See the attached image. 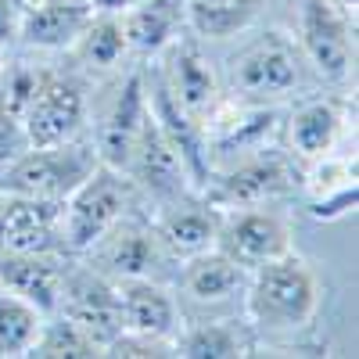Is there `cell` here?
I'll use <instances>...</instances> for the list:
<instances>
[{"instance_id": "obj_15", "label": "cell", "mask_w": 359, "mask_h": 359, "mask_svg": "<svg viewBox=\"0 0 359 359\" xmlns=\"http://www.w3.org/2000/svg\"><path fill=\"white\" fill-rule=\"evenodd\" d=\"M130 184H137L147 198H155L158 205H172L180 198H191L198 194L191 187V180H187V169L184 162L176 158V151L169 147V140L162 137L158 123H155V115L147 118V126L133 147V158L123 172Z\"/></svg>"}, {"instance_id": "obj_30", "label": "cell", "mask_w": 359, "mask_h": 359, "mask_svg": "<svg viewBox=\"0 0 359 359\" xmlns=\"http://www.w3.org/2000/svg\"><path fill=\"white\" fill-rule=\"evenodd\" d=\"M25 147H29V140H25V130H22V118L0 104V165L18 158Z\"/></svg>"}, {"instance_id": "obj_8", "label": "cell", "mask_w": 359, "mask_h": 359, "mask_svg": "<svg viewBox=\"0 0 359 359\" xmlns=\"http://www.w3.org/2000/svg\"><path fill=\"white\" fill-rule=\"evenodd\" d=\"M216 248L241 269H252L291 252V223L266 205H245L219 212Z\"/></svg>"}, {"instance_id": "obj_5", "label": "cell", "mask_w": 359, "mask_h": 359, "mask_svg": "<svg viewBox=\"0 0 359 359\" xmlns=\"http://www.w3.org/2000/svg\"><path fill=\"white\" fill-rule=\"evenodd\" d=\"M86 126V90L72 72L40 69L36 90L22 111V130L29 147H50L76 140Z\"/></svg>"}, {"instance_id": "obj_6", "label": "cell", "mask_w": 359, "mask_h": 359, "mask_svg": "<svg viewBox=\"0 0 359 359\" xmlns=\"http://www.w3.org/2000/svg\"><path fill=\"white\" fill-rule=\"evenodd\" d=\"M294 165H291V155H280V151H252L245 155L237 165H230L226 172H216L212 184L201 191V198L226 212V208H245V205H266L280 194H287L294 187Z\"/></svg>"}, {"instance_id": "obj_13", "label": "cell", "mask_w": 359, "mask_h": 359, "mask_svg": "<svg viewBox=\"0 0 359 359\" xmlns=\"http://www.w3.org/2000/svg\"><path fill=\"white\" fill-rule=\"evenodd\" d=\"M94 259L97 273H104L108 280H130V277H151L155 269L165 262V252L155 237V226L144 219H115L97 245L86 252Z\"/></svg>"}, {"instance_id": "obj_9", "label": "cell", "mask_w": 359, "mask_h": 359, "mask_svg": "<svg viewBox=\"0 0 359 359\" xmlns=\"http://www.w3.org/2000/svg\"><path fill=\"white\" fill-rule=\"evenodd\" d=\"M57 316L79 323L104 352L118 334H123V313H118L115 280L97 273L94 266H65Z\"/></svg>"}, {"instance_id": "obj_26", "label": "cell", "mask_w": 359, "mask_h": 359, "mask_svg": "<svg viewBox=\"0 0 359 359\" xmlns=\"http://www.w3.org/2000/svg\"><path fill=\"white\" fill-rule=\"evenodd\" d=\"M262 15V0H184V22L198 40H233Z\"/></svg>"}, {"instance_id": "obj_21", "label": "cell", "mask_w": 359, "mask_h": 359, "mask_svg": "<svg viewBox=\"0 0 359 359\" xmlns=\"http://www.w3.org/2000/svg\"><path fill=\"white\" fill-rule=\"evenodd\" d=\"M284 126V137H287V147L294 158H323L334 151V144L345 130V104L341 101H331V97H316V101H302Z\"/></svg>"}, {"instance_id": "obj_32", "label": "cell", "mask_w": 359, "mask_h": 359, "mask_svg": "<svg viewBox=\"0 0 359 359\" xmlns=\"http://www.w3.org/2000/svg\"><path fill=\"white\" fill-rule=\"evenodd\" d=\"M334 4H341L348 15H355V8H359V0H334Z\"/></svg>"}, {"instance_id": "obj_14", "label": "cell", "mask_w": 359, "mask_h": 359, "mask_svg": "<svg viewBox=\"0 0 359 359\" xmlns=\"http://www.w3.org/2000/svg\"><path fill=\"white\" fill-rule=\"evenodd\" d=\"M280 133V111L266 101H219V108L208 115L205 123V140H208V155H212V165L219 155H252L269 147Z\"/></svg>"}, {"instance_id": "obj_22", "label": "cell", "mask_w": 359, "mask_h": 359, "mask_svg": "<svg viewBox=\"0 0 359 359\" xmlns=\"http://www.w3.org/2000/svg\"><path fill=\"white\" fill-rule=\"evenodd\" d=\"M126 47L140 57H158L180 33H184V0H137L118 11Z\"/></svg>"}, {"instance_id": "obj_20", "label": "cell", "mask_w": 359, "mask_h": 359, "mask_svg": "<svg viewBox=\"0 0 359 359\" xmlns=\"http://www.w3.org/2000/svg\"><path fill=\"white\" fill-rule=\"evenodd\" d=\"M94 15L97 8L90 0H43V4H29L22 8V18H18V36L25 47L72 50Z\"/></svg>"}, {"instance_id": "obj_2", "label": "cell", "mask_w": 359, "mask_h": 359, "mask_svg": "<svg viewBox=\"0 0 359 359\" xmlns=\"http://www.w3.org/2000/svg\"><path fill=\"white\" fill-rule=\"evenodd\" d=\"M97 165L101 162L94 151V140L83 137L50 147H25L18 158L0 165V191L18 198L65 201Z\"/></svg>"}, {"instance_id": "obj_3", "label": "cell", "mask_w": 359, "mask_h": 359, "mask_svg": "<svg viewBox=\"0 0 359 359\" xmlns=\"http://www.w3.org/2000/svg\"><path fill=\"white\" fill-rule=\"evenodd\" d=\"M302 83V50L284 29H266L230 57V86L241 101H273Z\"/></svg>"}, {"instance_id": "obj_34", "label": "cell", "mask_w": 359, "mask_h": 359, "mask_svg": "<svg viewBox=\"0 0 359 359\" xmlns=\"http://www.w3.org/2000/svg\"><path fill=\"white\" fill-rule=\"evenodd\" d=\"M29 4H43V0H22V8H29Z\"/></svg>"}, {"instance_id": "obj_7", "label": "cell", "mask_w": 359, "mask_h": 359, "mask_svg": "<svg viewBox=\"0 0 359 359\" xmlns=\"http://www.w3.org/2000/svg\"><path fill=\"white\" fill-rule=\"evenodd\" d=\"M355 15L334 0H306L298 18V50L309 65L331 83H345L355 50Z\"/></svg>"}, {"instance_id": "obj_16", "label": "cell", "mask_w": 359, "mask_h": 359, "mask_svg": "<svg viewBox=\"0 0 359 359\" xmlns=\"http://www.w3.org/2000/svg\"><path fill=\"white\" fill-rule=\"evenodd\" d=\"M0 252L69 255L62 245V201L4 194V205H0Z\"/></svg>"}, {"instance_id": "obj_19", "label": "cell", "mask_w": 359, "mask_h": 359, "mask_svg": "<svg viewBox=\"0 0 359 359\" xmlns=\"http://www.w3.org/2000/svg\"><path fill=\"white\" fill-rule=\"evenodd\" d=\"M65 255L54 252H0V284L36 306L43 316L57 313L65 280Z\"/></svg>"}, {"instance_id": "obj_18", "label": "cell", "mask_w": 359, "mask_h": 359, "mask_svg": "<svg viewBox=\"0 0 359 359\" xmlns=\"http://www.w3.org/2000/svg\"><path fill=\"white\" fill-rule=\"evenodd\" d=\"M118 291V313H123V331L151 341H169L180 331V309L176 298L151 277H130L115 280Z\"/></svg>"}, {"instance_id": "obj_11", "label": "cell", "mask_w": 359, "mask_h": 359, "mask_svg": "<svg viewBox=\"0 0 359 359\" xmlns=\"http://www.w3.org/2000/svg\"><path fill=\"white\" fill-rule=\"evenodd\" d=\"M144 90H147V104H151V115H155L162 137L169 140V147L176 151V158L184 162L191 187L201 194L208 184H212V176H216L212 155H208L205 130L194 123L184 108L176 104V97L169 94V86H165V79L158 76V69H151V76L144 72Z\"/></svg>"}, {"instance_id": "obj_29", "label": "cell", "mask_w": 359, "mask_h": 359, "mask_svg": "<svg viewBox=\"0 0 359 359\" xmlns=\"http://www.w3.org/2000/svg\"><path fill=\"white\" fill-rule=\"evenodd\" d=\"M29 355H104V348L90 338L79 323L54 313V316L43 320Z\"/></svg>"}, {"instance_id": "obj_10", "label": "cell", "mask_w": 359, "mask_h": 359, "mask_svg": "<svg viewBox=\"0 0 359 359\" xmlns=\"http://www.w3.org/2000/svg\"><path fill=\"white\" fill-rule=\"evenodd\" d=\"M158 57H162L158 76L165 79L169 94L205 130L208 115H212L223 101V86H219L212 62H208L205 50H201V40L198 36H176Z\"/></svg>"}, {"instance_id": "obj_35", "label": "cell", "mask_w": 359, "mask_h": 359, "mask_svg": "<svg viewBox=\"0 0 359 359\" xmlns=\"http://www.w3.org/2000/svg\"><path fill=\"white\" fill-rule=\"evenodd\" d=\"M0 205H4V191H0Z\"/></svg>"}, {"instance_id": "obj_24", "label": "cell", "mask_w": 359, "mask_h": 359, "mask_svg": "<svg viewBox=\"0 0 359 359\" xmlns=\"http://www.w3.org/2000/svg\"><path fill=\"white\" fill-rule=\"evenodd\" d=\"M359 187H355V155L352 158H313V169L306 172V205L313 219H341L355 208Z\"/></svg>"}, {"instance_id": "obj_1", "label": "cell", "mask_w": 359, "mask_h": 359, "mask_svg": "<svg viewBox=\"0 0 359 359\" xmlns=\"http://www.w3.org/2000/svg\"><path fill=\"white\" fill-rule=\"evenodd\" d=\"M320 306H323V280L302 255H294V248L248 273L245 316L252 334L291 341L294 334L309 331L316 323Z\"/></svg>"}, {"instance_id": "obj_23", "label": "cell", "mask_w": 359, "mask_h": 359, "mask_svg": "<svg viewBox=\"0 0 359 359\" xmlns=\"http://www.w3.org/2000/svg\"><path fill=\"white\" fill-rule=\"evenodd\" d=\"M245 287H248V269H241L233 259H226L219 248L191 255L180 266V291L194 306H223L230 298L245 294Z\"/></svg>"}, {"instance_id": "obj_27", "label": "cell", "mask_w": 359, "mask_h": 359, "mask_svg": "<svg viewBox=\"0 0 359 359\" xmlns=\"http://www.w3.org/2000/svg\"><path fill=\"white\" fill-rule=\"evenodd\" d=\"M72 50L86 69H115L130 54L123 25H118V15L115 11H97L94 18H90V25L83 29V36L76 40Z\"/></svg>"}, {"instance_id": "obj_28", "label": "cell", "mask_w": 359, "mask_h": 359, "mask_svg": "<svg viewBox=\"0 0 359 359\" xmlns=\"http://www.w3.org/2000/svg\"><path fill=\"white\" fill-rule=\"evenodd\" d=\"M43 320L47 316L36 306L0 284V355H29Z\"/></svg>"}, {"instance_id": "obj_33", "label": "cell", "mask_w": 359, "mask_h": 359, "mask_svg": "<svg viewBox=\"0 0 359 359\" xmlns=\"http://www.w3.org/2000/svg\"><path fill=\"white\" fill-rule=\"evenodd\" d=\"M4 65H8V57H4V54H0V76H4Z\"/></svg>"}, {"instance_id": "obj_17", "label": "cell", "mask_w": 359, "mask_h": 359, "mask_svg": "<svg viewBox=\"0 0 359 359\" xmlns=\"http://www.w3.org/2000/svg\"><path fill=\"white\" fill-rule=\"evenodd\" d=\"M151 226H155V237H158L165 259L184 262L191 255L216 248L219 208H212L201 194H191V198H180L172 205H162V212Z\"/></svg>"}, {"instance_id": "obj_25", "label": "cell", "mask_w": 359, "mask_h": 359, "mask_svg": "<svg viewBox=\"0 0 359 359\" xmlns=\"http://www.w3.org/2000/svg\"><path fill=\"white\" fill-rule=\"evenodd\" d=\"M255 334L248 323L237 320H201L184 327L172 338V355L187 359H233V355H252Z\"/></svg>"}, {"instance_id": "obj_36", "label": "cell", "mask_w": 359, "mask_h": 359, "mask_svg": "<svg viewBox=\"0 0 359 359\" xmlns=\"http://www.w3.org/2000/svg\"><path fill=\"white\" fill-rule=\"evenodd\" d=\"M90 4H94V0H90Z\"/></svg>"}, {"instance_id": "obj_31", "label": "cell", "mask_w": 359, "mask_h": 359, "mask_svg": "<svg viewBox=\"0 0 359 359\" xmlns=\"http://www.w3.org/2000/svg\"><path fill=\"white\" fill-rule=\"evenodd\" d=\"M130 4H137V0H94V8H97V11H115V15H118V11H126Z\"/></svg>"}, {"instance_id": "obj_4", "label": "cell", "mask_w": 359, "mask_h": 359, "mask_svg": "<svg viewBox=\"0 0 359 359\" xmlns=\"http://www.w3.org/2000/svg\"><path fill=\"white\" fill-rule=\"evenodd\" d=\"M130 180L108 165H97L83 184L62 201V245L69 255H86L97 237L126 216Z\"/></svg>"}, {"instance_id": "obj_12", "label": "cell", "mask_w": 359, "mask_h": 359, "mask_svg": "<svg viewBox=\"0 0 359 359\" xmlns=\"http://www.w3.org/2000/svg\"><path fill=\"white\" fill-rule=\"evenodd\" d=\"M151 118V104H147V90H144V72H130L123 79V86L115 90V97L108 104V111L101 115L97 123V137H94V151L97 162L115 169V172H126L130 158H133V147Z\"/></svg>"}]
</instances>
